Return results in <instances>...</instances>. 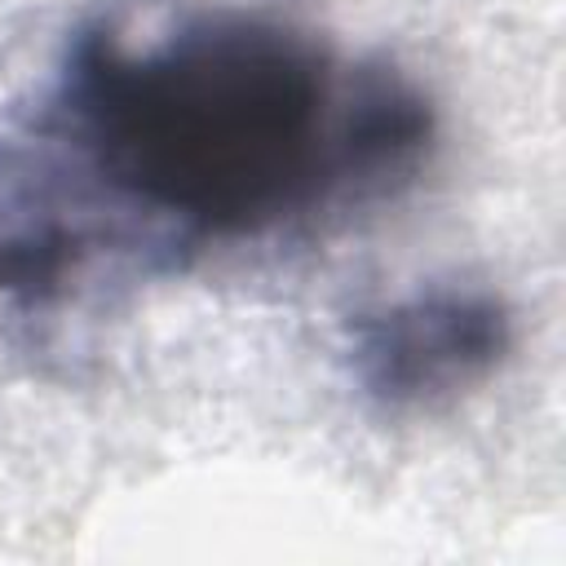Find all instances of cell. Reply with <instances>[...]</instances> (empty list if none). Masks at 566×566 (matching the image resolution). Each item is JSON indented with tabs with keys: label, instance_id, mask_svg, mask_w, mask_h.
Wrapping results in <instances>:
<instances>
[{
	"label": "cell",
	"instance_id": "1",
	"mask_svg": "<svg viewBox=\"0 0 566 566\" xmlns=\"http://www.w3.org/2000/svg\"><path fill=\"white\" fill-rule=\"evenodd\" d=\"M429 102L394 71L340 75L301 31L195 13L155 35L88 27L40 115L115 212L159 248L252 239L411 172Z\"/></svg>",
	"mask_w": 566,
	"mask_h": 566
},
{
	"label": "cell",
	"instance_id": "2",
	"mask_svg": "<svg viewBox=\"0 0 566 566\" xmlns=\"http://www.w3.org/2000/svg\"><path fill=\"white\" fill-rule=\"evenodd\" d=\"M513 345V314L482 287H420L345 327L354 385L385 411L451 402L486 380Z\"/></svg>",
	"mask_w": 566,
	"mask_h": 566
}]
</instances>
